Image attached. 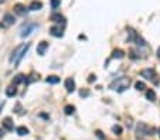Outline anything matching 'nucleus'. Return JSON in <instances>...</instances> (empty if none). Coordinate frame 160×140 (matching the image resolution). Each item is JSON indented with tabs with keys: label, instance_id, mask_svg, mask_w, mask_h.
<instances>
[{
	"label": "nucleus",
	"instance_id": "bb28decb",
	"mask_svg": "<svg viewBox=\"0 0 160 140\" xmlns=\"http://www.w3.org/2000/svg\"><path fill=\"white\" fill-rule=\"evenodd\" d=\"M95 133H96V136H98V137H99L101 140H105V136L102 134V132H101V130H96Z\"/></svg>",
	"mask_w": 160,
	"mask_h": 140
},
{
	"label": "nucleus",
	"instance_id": "5701e85b",
	"mask_svg": "<svg viewBox=\"0 0 160 140\" xmlns=\"http://www.w3.org/2000/svg\"><path fill=\"white\" fill-rule=\"evenodd\" d=\"M128 33H129V41H132V40H135L136 41V38H138L139 35L135 33V30H132V28H129L128 30Z\"/></svg>",
	"mask_w": 160,
	"mask_h": 140
},
{
	"label": "nucleus",
	"instance_id": "c85d7f7f",
	"mask_svg": "<svg viewBox=\"0 0 160 140\" xmlns=\"http://www.w3.org/2000/svg\"><path fill=\"white\" fill-rule=\"evenodd\" d=\"M95 79H96L95 75H89V78H88V82H94Z\"/></svg>",
	"mask_w": 160,
	"mask_h": 140
},
{
	"label": "nucleus",
	"instance_id": "6e6552de",
	"mask_svg": "<svg viewBox=\"0 0 160 140\" xmlns=\"http://www.w3.org/2000/svg\"><path fill=\"white\" fill-rule=\"evenodd\" d=\"M65 88H67L68 92H74L75 91V81L72 79V78L65 79Z\"/></svg>",
	"mask_w": 160,
	"mask_h": 140
},
{
	"label": "nucleus",
	"instance_id": "6ab92c4d",
	"mask_svg": "<svg viewBox=\"0 0 160 140\" xmlns=\"http://www.w3.org/2000/svg\"><path fill=\"white\" fill-rule=\"evenodd\" d=\"M17 134L19 136H26V134H29V129L26 128V126H20V128H17Z\"/></svg>",
	"mask_w": 160,
	"mask_h": 140
},
{
	"label": "nucleus",
	"instance_id": "72a5a7b5",
	"mask_svg": "<svg viewBox=\"0 0 160 140\" xmlns=\"http://www.w3.org/2000/svg\"><path fill=\"white\" fill-rule=\"evenodd\" d=\"M159 136H160V129H159Z\"/></svg>",
	"mask_w": 160,
	"mask_h": 140
},
{
	"label": "nucleus",
	"instance_id": "7c9ffc66",
	"mask_svg": "<svg viewBox=\"0 0 160 140\" xmlns=\"http://www.w3.org/2000/svg\"><path fill=\"white\" fill-rule=\"evenodd\" d=\"M3 134H4V133H3V129H0V137H3Z\"/></svg>",
	"mask_w": 160,
	"mask_h": 140
},
{
	"label": "nucleus",
	"instance_id": "4be33fe9",
	"mask_svg": "<svg viewBox=\"0 0 160 140\" xmlns=\"http://www.w3.org/2000/svg\"><path fill=\"white\" fill-rule=\"evenodd\" d=\"M34 81H38V75H35V74H31L30 76L26 78V84H31Z\"/></svg>",
	"mask_w": 160,
	"mask_h": 140
},
{
	"label": "nucleus",
	"instance_id": "20e7f679",
	"mask_svg": "<svg viewBox=\"0 0 160 140\" xmlns=\"http://www.w3.org/2000/svg\"><path fill=\"white\" fill-rule=\"evenodd\" d=\"M14 21H16L14 16L10 14V13H7V14L3 16V20H1V24H0V26H1L3 28H9V27H11V26L14 24Z\"/></svg>",
	"mask_w": 160,
	"mask_h": 140
},
{
	"label": "nucleus",
	"instance_id": "1a4fd4ad",
	"mask_svg": "<svg viewBox=\"0 0 160 140\" xmlns=\"http://www.w3.org/2000/svg\"><path fill=\"white\" fill-rule=\"evenodd\" d=\"M50 34L53 35V37H63V30L60 28V27H57V26H53L51 28H50Z\"/></svg>",
	"mask_w": 160,
	"mask_h": 140
},
{
	"label": "nucleus",
	"instance_id": "cd10ccee",
	"mask_svg": "<svg viewBox=\"0 0 160 140\" xmlns=\"http://www.w3.org/2000/svg\"><path fill=\"white\" fill-rule=\"evenodd\" d=\"M88 94H89V92H88L86 89H84V91L81 89V92H79V95H81L82 98H86V96H88Z\"/></svg>",
	"mask_w": 160,
	"mask_h": 140
},
{
	"label": "nucleus",
	"instance_id": "39448f33",
	"mask_svg": "<svg viewBox=\"0 0 160 140\" xmlns=\"http://www.w3.org/2000/svg\"><path fill=\"white\" fill-rule=\"evenodd\" d=\"M37 27H38L37 24H27L26 27H23V28H22V33H20V35H22L23 38H24V37L30 35V34H31V33L34 31Z\"/></svg>",
	"mask_w": 160,
	"mask_h": 140
},
{
	"label": "nucleus",
	"instance_id": "a211bd4d",
	"mask_svg": "<svg viewBox=\"0 0 160 140\" xmlns=\"http://www.w3.org/2000/svg\"><path fill=\"white\" fill-rule=\"evenodd\" d=\"M146 98H147L149 100H152V102H154V100H156V92H154L153 89H149V91L146 92Z\"/></svg>",
	"mask_w": 160,
	"mask_h": 140
},
{
	"label": "nucleus",
	"instance_id": "a878e982",
	"mask_svg": "<svg viewBox=\"0 0 160 140\" xmlns=\"http://www.w3.org/2000/svg\"><path fill=\"white\" fill-rule=\"evenodd\" d=\"M60 4H61V1L60 0H51V9H58L60 7Z\"/></svg>",
	"mask_w": 160,
	"mask_h": 140
},
{
	"label": "nucleus",
	"instance_id": "0eeeda50",
	"mask_svg": "<svg viewBox=\"0 0 160 140\" xmlns=\"http://www.w3.org/2000/svg\"><path fill=\"white\" fill-rule=\"evenodd\" d=\"M47 50H48V43H47V41H41V43H38V45H37V54L44 55Z\"/></svg>",
	"mask_w": 160,
	"mask_h": 140
},
{
	"label": "nucleus",
	"instance_id": "f3484780",
	"mask_svg": "<svg viewBox=\"0 0 160 140\" xmlns=\"http://www.w3.org/2000/svg\"><path fill=\"white\" fill-rule=\"evenodd\" d=\"M125 57V53L122 51V50H113V53H112V58H118V60H122Z\"/></svg>",
	"mask_w": 160,
	"mask_h": 140
},
{
	"label": "nucleus",
	"instance_id": "b1692460",
	"mask_svg": "<svg viewBox=\"0 0 160 140\" xmlns=\"http://www.w3.org/2000/svg\"><path fill=\"white\" fill-rule=\"evenodd\" d=\"M112 132L119 136V134H122V128H120L119 125H115V126H112Z\"/></svg>",
	"mask_w": 160,
	"mask_h": 140
},
{
	"label": "nucleus",
	"instance_id": "4468645a",
	"mask_svg": "<svg viewBox=\"0 0 160 140\" xmlns=\"http://www.w3.org/2000/svg\"><path fill=\"white\" fill-rule=\"evenodd\" d=\"M22 82H26V76L23 75V74H19V75H16L13 78V84H14V85H19V84H22Z\"/></svg>",
	"mask_w": 160,
	"mask_h": 140
},
{
	"label": "nucleus",
	"instance_id": "aec40b11",
	"mask_svg": "<svg viewBox=\"0 0 160 140\" xmlns=\"http://www.w3.org/2000/svg\"><path fill=\"white\" fill-rule=\"evenodd\" d=\"M13 112H16V113H19V115H23V106L20 102H16V105H14V108H13Z\"/></svg>",
	"mask_w": 160,
	"mask_h": 140
},
{
	"label": "nucleus",
	"instance_id": "9d476101",
	"mask_svg": "<svg viewBox=\"0 0 160 140\" xmlns=\"http://www.w3.org/2000/svg\"><path fill=\"white\" fill-rule=\"evenodd\" d=\"M3 128L6 130H13L14 129V125H13V120H11L10 118H4L3 119Z\"/></svg>",
	"mask_w": 160,
	"mask_h": 140
},
{
	"label": "nucleus",
	"instance_id": "393cba45",
	"mask_svg": "<svg viewBox=\"0 0 160 140\" xmlns=\"http://www.w3.org/2000/svg\"><path fill=\"white\" fill-rule=\"evenodd\" d=\"M135 88H136V89H138V91H145V89H146V85H145V82H136V84H135Z\"/></svg>",
	"mask_w": 160,
	"mask_h": 140
},
{
	"label": "nucleus",
	"instance_id": "f257e3e1",
	"mask_svg": "<svg viewBox=\"0 0 160 140\" xmlns=\"http://www.w3.org/2000/svg\"><path fill=\"white\" fill-rule=\"evenodd\" d=\"M29 48H30V43H23V44H20V45H17V47L13 50V53H11V55H10L11 64L14 65V67L19 65V62L23 60V57L29 51Z\"/></svg>",
	"mask_w": 160,
	"mask_h": 140
},
{
	"label": "nucleus",
	"instance_id": "2eb2a0df",
	"mask_svg": "<svg viewBox=\"0 0 160 140\" xmlns=\"http://www.w3.org/2000/svg\"><path fill=\"white\" fill-rule=\"evenodd\" d=\"M16 94H17V89H16L14 86H7V88H6V95L9 98L16 96Z\"/></svg>",
	"mask_w": 160,
	"mask_h": 140
},
{
	"label": "nucleus",
	"instance_id": "f8f14e48",
	"mask_svg": "<svg viewBox=\"0 0 160 140\" xmlns=\"http://www.w3.org/2000/svg\"><path fill=\"white\" fill-rule=\"evenodd\" d=\"M14 11H16L17 14H24V13L27 11V9H26V6H24V4H20V3H17V4L14 6Z\"/></svg>",
	"mask_w": 160,
	"mask_h": 140
},
{
	"label": "nucleus",
	"instance_id": "ddd939ff",
	"mask_svg": "<svg viewBox=\"0 0 160 140\" xmlns=\"http://www.w3.org/2000/svg\"><path fill=\"white\" fill-rule=\"evenodd\" d=\"M41 7H43V3H41V1H37V0L31 1V4L29 6V9H30V10H40Z\"/></svg>",
	"mask_w": 160,
	"mask_h": 140
},
{
	"label": "nucleus",
	"instance_id": "2f4dec72",
	"mask_svg": "<svg viewBox=\"0 0 160 140\" xmlns=\"http://www.w3.org/2000/svg\"><path fill=\"white\" fill-rule=\"evenodd\" d=\"M157 57L160 58V47H159V50H157Z\"/></svg>",
	"mask_w": 160,
	"mask_h": 140
},
{
	"label": "nucleus",
	"instance_id": "473e14b6",
	"mask_svg": "<svg viewBox=\"0 0 160 140\" xmlns=\"http://www.w3.org/2000/svg\"><path fill=\"white\" fill-rule=\"evenodd\" d=\"M4 1H6V0H0V4H1V3H4Z\"/></svg>",
	"mask_w": 160,
	"mask_h": 140
},
{
	"label": "nucleus",
	"instance_id": "412c9836",
	"mask_svg": "<svg viewBox=\"0 0 160 140\" xmlns=\"http://www.w3.org/2000/svg\"><path fill=\"white\" fill-rule=\"evenodd\" d=\"M64 112H65V115H72L75 112V106L74 105H67L64 108Z\"/></svg>",
	"mask_w": 160,
	"mask_h": 140
},
{
	"label": "nucleus",
	"instance_id": "f03ea898",
	"mask_svg": "<svg viewBox=\"0 0 160 140\" xmlns=\"http://www.w3.org/2000/svg\"><path fill=\"white\" fill-rule=\"evenodd\" d=\"M129 85H130V79L128 76H120V78H118L115 81H112L109 88L112 91H116V92H123V91H126L129 88Z\"/></svg>",
	"mask_w": 160,
	"mask_h": 140
},
{
	"label": "nucleus",
	"instance_id": "9b49d317",
	"mask_svg": "<svg viewBox=\"0 0 160 140\" xmlns=\"http://www.w3.org/2000/svg\"><path fill=\"white\" fill-rule=\"evenodd\" d=\"M50 20H51V21H55V23H65L64 17H63L61 14H58V13H54V14H51Z\"/></svg>",
	"mask_w": 160,
	"mask_h": 140
},
{
	"label": "nucleus",
	"instance_id": "dca6fc26",
	"mask_svg": "<svg viewBox=\"0 0 160 140\" xmlns=\"http://www.w3.org/2000/svg\"><path fill=\"white\" fill-rule=\"evenodd\" d=\"M45 82H47V84H58V82H60V76H55V75L47 76Z\"/></svg>",
	"mask_w": 160,
	"mask_h": 140
},
{
	"label": "nucleus",
	"instance_id": "c756f323",
	"mask_svg": "<svg viewBox=\"0 0 160 140\" xmlns=\"http://www.w3.org/2000/svg\"><path fill=\"white\" fill-rule=\"evenodd\" d=\"M4 103H6V102H4V99H1V98H0V110L3 109V106H4Z\"/></svg>",
	"mask_w": 160,
	"mask_h": 140
},
{
	"label": "nucleus",
	"instance_id": "7ed1b4c3",
	"mask_svg": "<svg viewBox=\"0 0 160 140\" xmlns=\"http://www.w3.org/2000/svg\"><path fill=\"white\" fill-rule=\"evenodd\" d=\"M136 132H138V136H152L154 129H153V128H149L146 123L140 122L138 125V128H136Z\"/></svg>",
	"mask_w": 160,
	"mask_h": 140
},
{
	"label": "nucleus",
	"instance_id": "423d86ee",
	"mask_svg": "<svg viewBox=\"0 0 160 140\" xmlns=\"http://www.w3.org/2000/svg\"><path fill=\"white\" fill-rule=\"evenodd\" d=\"M140 75L143 76V78H146V79H153V78L156 76V71H154L153 68L142 69V71H140Z\"/></svg>",
	"mask_w": 160,
	"mask_h": 140
}]
</instances>
